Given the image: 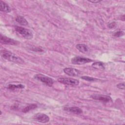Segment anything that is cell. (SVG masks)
<instances>
[{"instance_id":"9a60e30c","label":"cell","mask_w":125,"mask_h":125,"mask_svg":"<svg viewBox=\"0 0 125 125\" xmlns=\"http://www.w3.org/2000/svg\"><path fill=\"white\" fill-rule=\"evenodd\" d=\"M92 66L97 69H101L103 70L104 69V64L102 62H95L93 63H92Z\"/></svg>"},{"instance_id":"44dd1931","label":"cell","mask_w":125,"mask_h":125,"mask_svg":"<svg viewBox=\"0 0 125 125\" xmlns=\"http://www.w3.org/2000/svg\"><path fill=\"white\" fill-rule=\"evenodd\" d=\"M89 1L91 2H93V3H98V2H100L101 1L97 0V1Z\"/></svg>"},{"instance_id":"e0dca14e","label":"cell","mask_w":125,"mask_h":125,"mask_svg":"<svg viewBox=\"0 0 125 125\" xmlns=\"http://www.w3.org/2000/svg\"><path fill=\"white\" fill-rule=\"evenodd\" d=\"M81 78L83 80H84L87 81L89 82H95L98 81V80L95 78H93L91 77H89V76H83L81 77Z\"/></svg>"},{"instance_id":"6da1fadb","label":"cell","mask_w":125,"mask_h":125,"mask_svg":"<svg viewBox=\"0 0 125 125\" xmlns=\"http://www.w3.org/2000/svg\"><path fill=\"white\" fill-rule=\"evenodd\" d=\"M0 54L3 58L14 63H23L24 62V61L21 58L8 50H1Z\"/></svg>"},{"instance_id":"8992f818","label":"cell","mask_w":125,"mask_h":125,"mask_svg":"<svg viewBox=\"0 0 125 125\" xmlns=\"http://www.w3.org/2000/svg\"><path fill=\"white\" fill-rule=\"evenodd\" d=\"M33 118L34 120L42 123H46L49 121V117L48 116L43 113H38L34 115Z\"/></svg>"},{"instance_id":"30bf717a","label":"cell","mask_w":125,"mask_h":125,"mask_svg":"<svg viewBox=\"0 0 125 125\" xmlns=\"http://www.w3.org/2000/svg\"><path fill=\"white\" fill-rule=\"evenodd\" d=\"M64 110L76 114H80L83 113L82 110L78 107H65Z\"/></svg>"},{"instance_id":"ac0fdd59","label":"cell","mask_w":125,"mask_h":125,"mask_svg":"<svg viewBox=\"0 0 125 125\" xmlns=\"http://www.w3.org/2000/svg\"><path fill=\"white\" fill-rule=\"evenodd\" d=\"M124 35V32L122 31H116L115 32L113 36L115 37H120L121 36H123Z\"/></svg>"},{"instance_id":"d6986e66","label":"cell","mask_w":125,"mask_h":125,"mask_svg":"<svg viewBox=\"0 0 125 125\" xmlns=\"http://www.w3.org/2000/svg\"><path fill=\"white\" fill-rule=\"evenodd\" d=\"M117 87L118 88L120 89L124 90L125 89V83L123 82V83H120L118 84L117 85Z\"/></svg>"},{"instance_id":"ba28073f","label":"cell","mask_w":125,"mask_h":125,"mask_svg":"<svg viewBox=\"0 0 125 125\" xmlns=\"http://www.w3.org/2000/svg\"><path fill=\"white\" fill-rule=\"evenodd\" d=\"M91 98L94 100H98L104 103H109L112 101V99L110 96L100 94H93L91 96Z\"/></svg>"},{"instance_id":"2e32d148","label":"cell","mask_w":125,"mask_h":125,"mask_svg":"<svg viewBox=\"0 0 125 125\" xmlns=\"http://www.w3.org/2000/svg\"><path fill=\"white\" fill-rule=\"evenodd\" d=\"M24 87V86L22 84H9L8 86V88L11 90H15L16 89H21L23 88Z\"/></svg>"},{"instance_id":"3957f363","label":"cell","mask_w":125,"mask_h":125,"mask_svg":"<svg viewBox=\"0 0 125 125\" xmlns=\"http://www.w3.org/2000/svg\"><path fill=\"white\" fill-rule=\"evenodd\" d=\"M34 78L49 86H51L54 83V81L52 78L41 74L35 75L34 76Z\"/></svg>"},{"instance_id":"9c48e42d","label":"cell","mask_w":125,"mask_h":125,"mask_svg":"<svg viewBox=\"0 0 125 125\" xmlns=\"http://www.w3.org/2000/svg\"><path fill=\"white\" fill-rule=\"evenodd\" d=\"M63 72L66 74L67 75L71 76H77L80 74L81 72L75 68H71V67H67L63 69Z\"/></svg>"},{"instance_id":"277c9868","label":"cell","mask_w":125,"mask_h":125,"mask_svg":"<svg viewBox=\"0 0 125 125\" xmlns=\"http://www.w3.org/2000/svg\"><path fill=\"white\" fill-rule=\"evenodd\" d=\"M71 61L72 64L81 65V64H84L91 62L92 60L87 58L77 56L71 59Z\"/></svg>"},{"instance_id":"8fae6325","label":"cell","mask_w":125,"mask_h":125,"mask_svg":"<svg viewBox=\"0 0 125 125\" xmlns=\"http://www.w3.org/2000/svg\"><path fill=\"white\" fill-rule=\"evenodd\" d=\"M0 10L1 11L9 13L11 12V9L9 6L2 0L0 1Z\"/></svg>"},{"instance_id":"7c38bea8","label":"cell","mask_w":125,"mask_h":125,"mask_svg":"<svg viewBox=\"0 0 125 125\" xmlns=\"http://www.w3.org/2000/svg\"><path fill=\"white\" fill-rule=\"evenodd\" d=\"M76 47L78 50L83 53H87L89 50L88 46L84 44H78Z\"/></svg>"},{"instance_id":"5bb4252c","label":"cell","mask_w":125,"mask_h":125,"mask_svg":"<svg viewBox=\"0 0 125 125\" xmlns=\"http://www.w3.org/2000/svg\"><path fill=\"white\" fill-rule=\"evenodd\" d=\"M37 107V105L36 104H28V105H27L26 107H25L23 110H22V112L24 113H26L29 112L30 110H33L34 109H35Z\"/></svg>"},{"instance_id":"5b68a950","label":"cell","mask_w":125,"mask_h":125,"mask_svg":"<svg viewBox=\"0 0 125 125\" xmlns=\"http://www.w3.org/2000/svg\"><path fill=\"white\" fill-rule=\"evenodd\" d=\"M58 81L61 83L73 86L77 85L79 83V81L78 80L69 78H59L58 79Z\"/></svg>"},{"instance_id":"4fadbf2b","label":"cell","mask_w":125,"mask_h":125,"mask_svg":"<svg viewBox=\"0 0 125 125\" xmlns=\"http://www.w3.org/2000/svg\"><path fill=\"white\" fill-rule=\"evenodd\" d=\"M16 21L21 25H26L28 24V22L26 19L21 16H18L16 18Z\"/></svg>"},{"instance_id":"52a82bcc","label":"cell","mask_w":125,"mask_h":125,"mask_svg":"<svg viewBox=\"0 0 125 125\" xmlns=\"http://www.w3.org/2000/svg\"><path fill=\"white\" fill-rule=\"evenodd\" d=\"M0 42L2 44H8V45H17L20 43L17 41L14 40L13 39L7 37L2 35H0Z\"/></svg>"},{"instance_id":"ffe728a7","label":"cell","mask_w":125,"mask_h":125,"mask_svg":"<svg viewBox=\"0 0 125 125\" xmlns=\"http://www.w3.org/2000/svg\"><path fill=\"white\" fill-rule=\"evenodd\" d=\"M116 24L115 22H110L109 24H108L107 26L110 28H114L116 26Z\"/></svg>"},{"instance_id":"7a4b0ae2","label":"cell","mask_w":125,"mask_h":125,"mask_svg":"<svg viewBox=\"0 0 125 125\" xmlns=\"http://www.w3.org/2000/svg\"><path fill=\"white\" fill-rule=\"evenodd\" d=\"M15 29L19 34L27 40H30L33 37V33L29 29L18 26H16Z\"/></svg>"}]
</instances>
